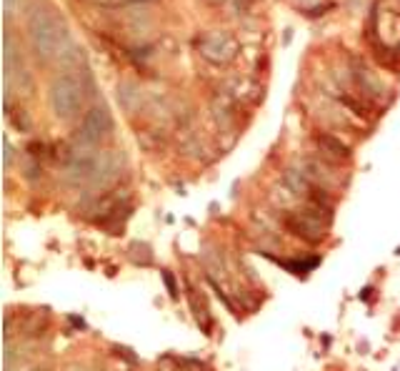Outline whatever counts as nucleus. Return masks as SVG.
<instances>
[{
    "label": "nucleus",
    "mask_w": 400,
    "mask_h": 371,
    "mask_svg": "<svg viewBox=\"0 0 400 371\" xmlns=\"http://www.w3.org/2000/svg\"><path fill=\"white\" fill-rule=\"evenodd\" d=\"M63 38H65V28L50 10H35L30 15V40L40 58L58 53Z\"/></svg>",
    "instance_id": "obj_1"
},
{
    "label": "nucleus",
    "mask_w": 400,
    "mask_h": 371,
    "mask_svg": "<svg viewBox=\"0 0 400 371\" xmlns=\"http://www.w3.org/2000/svg\"><path fill=\"white\" fill-rule=\"evenodd\" d=\"M48 100H50V111H53V116H55V118H60V121H70V118L80 111V100H83L78 80H73L70 75H60V78H55V80H53V85H50V95H48Z\"/></svg>",
    "instance_id": "obj_2"
},
{
    "label": "nucleus",
    "mask_w": 400,
    "mask_h": 371,
    "mask_svg": "<svg viewBox=\"0 0 400 371\" xmlns=\"http://www.w3.org/2000/svg\"><path fill=\"white\" fill-rule=\"evenodd\" d=\"M110 131H113V118H110V113H108V108H90L88 113H85V118H83V123H80V131H78V138L85 143V146H95V143H100L103 138H108L110 136Z\"/></svg>",
    "instance_id": "obj_3"
},
{
    "label": "nucleus",
    "mask_w": 400,
    "mask_h": 371,
    "mask_svg": "<svg viewBox=\"0 0 400 371\" xmlns=\"http://www.w3.org/2000/svg\"><path fill=\"white\" fill-rule=\"evenodd\" d=\"M198 45H200V56L208 58L210 63H225L235 53V43L225 33H208V35L200 38Z\"/></svg>",
    "instance_id": "obj_4"
},
{
    "label": "nucleus",
    "mask_w": 400,
    "mask_h": 371,
    "mask_svg": "<svg viewBox=\"0 0 400 371\" xmlns=\"http://www.w3.org/2000/svg\"><path fill=\"white\" fill-rule=\"evenodd\" d=\"M288 226L293 228V233H295V236L305 238L308 243H315V241H320V238H323V226H320V221H318V219H313V216H308V214L290 216V219H288Z\"/></svg>",
    "instance_id": "obj_5"
},
{
    "label": "nucleus",
    "mask_w": 400,
    "mask_h": 371,
    "mask_svg": "<svg viewBox=\"0 0 400 371\" xmlns=\"http://www.w3.org/2000/svg\"><path fill=\"white\" fill-rule=\"evenodd\" d=\"M315 141H318V143H323V146H330L335 155H343V158L348 155V148H345V146H343L340 141H335V138H330V136H318Z\"/></svg>",
    "instance_id": "obj_6"
},
{
    "label": "nucleus",
    "mask_w": 400,
    "mask_h": 371,
    "mask_svg": "<svg viewBox=\"0 0 400 371\" xmlns=\"http://www.w3.org/2000/svg\"><path fill=\"white\" fill-rule=\"evenodd\" d=\"M163 281H165V286H168L170 296L178 298V286H175V281H173V274H170V271H163Z\"/></svg>",
    "instance_id": "obj_7"
},
{
    "label": "nucleus",
    "mask_w": 400,
    "mask_h": 371,
    "mask_svg": "<svg viewBox=\"0 0 400 371\" xmlns=\"http://www.w3.org/2000/svg\"><path fill=\"white\" fill-rule=\"evenodd\" d=\"M3 146H5V153H3V163H5V168L10 166V143H8V138L3 141Z\"/></svg>",
    "instance_id": "obj_8"
},
{
    "label": "nucleus",
    "mask_w": 400,
    "mask_h": 371,
    "mask_svg": "<svg viewBox=\"0 0 400 371\" xmlns=\"http://www.w3.org/2000/svg\"><path fill=\"white\" fill-rule=\"evenodd\" d=\"M130 3H148V0H130Z\"/></svg>",
    "instance_id": "obj_9"
}]
</instances>
